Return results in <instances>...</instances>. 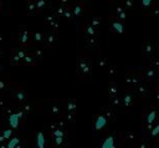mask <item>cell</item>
<instances>
[{
    "instance_id": "cell-20",
    "label": "cell",
    "mask_w": 159,
    "mask_h": 148,
    "mask_svg": "<svg viewBox=\"0 0 159 148\" xmlns=\"http://www.w3.org/2000/svg\"><path fill=\"white\" fill-rule=\"evenodd\" d=\"M149 66H152L155 70H159V56L153 57V59L150 60V65H149Z\"/></svg>"
},
{
    "instance_id": "cell-5",
    "label": "cell",
    "mask_w": 159,
    "mask_h": 148,
    "mask_svg": "<svg viewBox=\"0 0 159 148\" xmlns=\"http://www.w3.org/2000/svg\"><path fill=\"white\" fill-rule=\"evenodd\" d=\"M125 82H127V85L129 86H137L139 82H142V77L140 75L136 72H129L127 73V76H125Z\"/></svg>"
},
{
    "instance_id": "cell-36",
    "label": "cell",
    "mask_w": 159,
    "mask_h": 148,
    "mask_svg": "<svg viewBox=\"0 0 159 148\" xmlns=\"http://www.w3.org/2000/svg\"><path fill=\"white\" fill-rule=\"evenodd\" d=\"M139 148H149V144L146 141H142L140 144H139Z\"/></svg>"
},
{
    "instance_id": "cell-9",
    "label": "cell",
    "mask_w": 159,
    "mask_h": 148,
    "mask_svg": "<svg viewBox=\"0 0 159 148\" xmlns=\"http://www.w3.org/2000/svg\"><path fill=\"white\" fill-rule=\"evenodd\" d=\"M20 117H22V112H18V113L10 114V117H9V123H10V126H11L13 128H18Z\"/></svg>"
},
{
    "instance_id": "cell-40",
    "label": "cell",
    "mask_w": 159,
    "mask_h": 148,
    "mask_svg": "<svg viewBox=\"0 0 159 148\" xmlns=\"http://www.w3.org/2000/svg\"><path fill=\"white\" fill-rule=\"evenodd\" d=\"M16 97H18L19 100H21V101L25 100V95H24V92H19L18 95H16Z\"/></svg>"
},
{
    "instance_id": "cell-50",
    "label": "cell",
    "mask_w": 159,
    "mask_h": 148,
    "mask_svg": "<svg viewBox=\"0 0 159 148\" xmlns=\"http://www.w3.org/2000/svg\"><path fill=\"white\" fill-rule=\"evenodd\" d=\"M149 148H152V147H149Z\"/></svg>"
},
{
    "instance_id": "cell-18",
    "label": "cell",
    "mask_w": 159,
    "mask_h": 148,
    "mask_svg": "<svg viewBox=\"0 0 159 148\" xmlns=\"http://www.w3.org/2000/svg\"><path fill=\"white\" fill-rule=\"evenodd\" d=\"M37 147L39 148H45V137L43 133H37Z\"/></svg>"
},
{
    "instance_id": "cell-3",
    "label": "cell",
    "mask_w": 159,
    "mask_h": 148,
    "mask_svg": "<svg viewBox=\"0 0 159 148\" xmlns=\"http://www.w3.org/2000/svg\"><path fill=\"white\" fill-rule=\"evenodd\" d=\"M157 52V45L153 41H146L142 46V55L143 56H153Z\"/></svg>"
},
{
    "instance_id": "cell-11",
    "label": "cell",
    "mask_w": 159,
    "mask_h": 148,
    "mask_svg": "<svg viewBox=\"0 0 159 148\" xmlns=\"http://www.w3.org/2000/svg\"><path fill=\"white\" fill-rule=\"evenodd\" d=\"M83 31H85L86 36H98L99 35V31L95 28H92L91 25H88V24H86L85 28H83Z\"/></svg>"
},
{
    "instance_id": "cell-8",
    "label": "cell",
    "mask_w": 159,
    "mask_h": 148,
    "mask_svg": "<svg viewBox=\"0 0 159 148\" xmlns=\"http://www.w3.org/2000/svg\"><path fill=\"white\" fill-rule=\"evenodd\" d=\"M119 91V87L117 85L116 81H110V85H108V95H110V98L117 97Z\"/></svg>"
},
{
    "instance_id": "cell-26",
    "label": "cell",
    "mask_w": 159,
    "mask_h": 148,
    "mask_svg": "<svg viewBox=\"0 0 159 148\" xmlns=\"http://www.w3.org/2000/svg\"><path fill=\"white\" fill-rule=\"evenodd\" d=\"M150 135H152L153 137H155V136H158L159 135V123H157L155 125V127L150 131Z\"/></svg>"
},
{
    "instance_id": "cell-4",
    "label": "cell",
    "mask_w": 159,
    "mask_h": 148,
    "mask_svg": "<svg viewBox=\"0 0 159 148\" xmlns=\"http://www.w3.org/2000/svg\"><path fill=\"white\" fill-rule=\"evenodd\" d=\"M134 90H136V92H137V95L139 97L146 98V97L150 96V88H149V86L146 84V82H143V81L139 82L137 86H134Z\"/></svg>"
},
{
    "instance_id": "cell-41",
    "label": "cell",
    "mask_w": 159,
    "mask_h": 148,
    "mask_svg": "<svg viewBox=\"0 0 159 148\" xmlns=\"http://www.w3.org/2000/svg\"><path fill=\"white\" fill-rule=\"evenodd\" d=\"M125 6H127V7H133V1H132V0H125Z\"/></svg>"
},
{
    "instance_id": "cell-16",
    "label": "cell",
    "mask_w": 159,
    "mask_h": 148,
    "mask_svg": "<svg viewBox=\"0 0 159 148\" xmlns=\"http://www.w3.org/2000/svg\"><path fill=\"white\" fill-rule=\"evenodd\" d=\"M133 103H134V102H133V97L129 93H125L124 98H123V105L125 106V107H132Z\"/></svg>"
},
{
    "instance_id": "cell-45",
    "label": "cell",
    "mask_w": 159,
    "mask_h": 148,
    "mask_svg": "<svg viewBox=\"0 0 159 148\" xmlns=\"http://www.w3.org/2000/svg\"><path fill=\"white\" fill-rule=\"evenodd\" d=\"M4 87V84H3V82H0V88H3Z\"/></svg>"
},
{
    "instance_id": "cell-35",
    "label": "cell",
    "mask_w": 159,
    "mask_h": 148,
    "mask_svg": "<svg viewBox=\"0 0 159 148\" xmlns=\"http://www.w3.org/2000/svg\"><path fill=\"white\" fill-rule=\"evenodd\" d=\"M21 43H24V44L28 43V32L26 31H25V34L21 36Z\"/></svg>"
},
{
    "instance_id": "cell-21",
    "label": "cell",
    "mask_w": 159,
    "mask_h": 148,
    "mask_svg": "<svg viewBox=\"0 0 159 148\" xmlns=\"http://www.w3.org/2000/svg\"><path fill=\"white\" fill-rule=\"evenodd\" d=\"M124 137H125L127 141H134V139H136V133L133 132V131H128V132L124 133Z\"/></svg>"
},
{
    "instance_id": "cell-44",
    "label": "cell",
    "mask_w": 159,
    "mask_h": 148,
    "mask_svg": "<svg viewBox=\"0 0 159 148\" xmlns=\"http://www.w3.org/2000/svg\"><path fill=\"white\" fill-rule=\"evenodd\" d=\"M4 141H5L4 137H3V136H0V142H4Z\"/></svg>"
},
{
    "instance_id": "cell-33",
    "label": "cell",
    "mask_w": 159,
    "mask_h": 148,
    "mask_svg": "<svg viewBox=\"0 0 159 148\" xmlns=\"http://www.w3.org/2000/svg\"><path fill=\"white\" fill-rule=\"evenodd\" d=\"M35 40L36 41H41V40H43V34H41V32H36V34H35Z\"/></svg>"
},
{
    "instance_id": "cell-14",
    "label": "cell",
    "mask_w": 159,
    "mask_h": 148,
    "mask_svg": "<svg viewBox=\"0 0 159 148\" xmlns=\"http://www.w3.org/2000/svg\"><path fill=\"white\" fill-rule=\"evenodd\" d=\"M116 15H117V20L119 21H124L125 18H127V13H125V9H123V7L121 6H117L116 7Z\"/></svg>"
},
{
    "instance_id": "cell-39",
    "label": "cell",
    "mask_w": 159,
    "mask_h": 148,
    "mask_svg": "<svg viewBox=\"0 0 159 148\" xmlns=\"http://www.w3.org/2000/svg\"><path fill=\"white\" fill-rule=\"evenodd\" d=\"M45 4H46V3L44 1V0H39V1L36 3V6H37V7H43Z\"/></svg>"
},
{
    "instance_id": "cell-19",
    "label": "cell",
    "mask_w": 159,
    "mask_h": 148,
    "mask_svg": "<svg viewBox=\"0 0 159 148\" xmlns=\"http://www.w3.org/2000/svg\"><path fill=\"white\" fill-rule=\"evenodd\" d=\"M73 14L76 16H81L83 14V5L82 4H76L75 6V10H73Z\"/></svg>"
},
{
    "instance_id": "cell-46",
    "label": "cell",
    "mask_w": 159,
    "mask_h": 148,
    "mask_svg": "<svg viewBox=\"0 0 159 148\" xmlns=\"http://www.w3.org/2000/svg\"><path fill=\"white\" fill-rule=\"evenodd\" d=\"M157 73H158V78H159V70H157Z\"/></svg>"
},
{
    "instance_id": "cell-48",
    "label": "cell",
    "mask_w": 159,
    "mask_h": 148,
    "mask_svg": "<svg viewBox=\"0 0 159 148\" xmlns=\"http://www.w3.org/2000/svg\"><path fill=\"white\" fill-rule=\"evenodd\" d=\"M158 93H159V86H158Z\"/></svg>"
},
{
    "instance_id": "cell-30",
    "label": "cell",
    "mask_w": 159,
    "mask_h": 148,
    "mask_svg": "<svg viewBox=\"0 0 159 148\" xmlns=\"http://www.w3.org/2000/svg\"><path fill=\"white\" fill-rule=\"evenodd\" d=\"M11 133H13V131H11V129H6V131H4V133H3V137H4V139L9 138V137L11 136Z\"/></svg>"
},
{
    "instance_id": "cell-38",
    "label": "cell",
    "mask_w": 159,
    "mask_h": 148,
    "mask_svg": "<svg viewBox=\"0 0 159 148\" xmlns=\"http://www.w3.org/2000/svg\"><path fill=\"white\" fill-rule=\"evenodd\" d=\"M24 60H25V62H26V64H32V61H34L30 56H25V57H24Z\"/></svg>"
},
{
    "instance_id": "cell-24",
    "label": "cell",
    "mask_w": 159,
    "mask_h": 148,
    "mask_svg": "<svg viewBox=\"0 0 159 148\" xmlns=\"http://www.w3.org/2000/svg\"><path fill=\"white\" fill-rule=\"evenodd\" d=\"M116 72H117V66H114V65H108V75L114 76Z\"/></svg>"
},
{
    "instance_id": "cell-25",
    "label": "cell",
    "mask_w": 159,
    "mask_h": 148,
    "mask_svg": "<svg viewBox=\"0 0 159 148\" xmlns=\"http://www.w3.org/2000/svg\"><path fill=\"white\" fill-rule=\"evenodd\" d=\"M142 6L143 7H150L154 5V1H152V0H142Z\"/></svg>"
},
{
    "instance_id": "cell-34",
    "label": "cell",
    "mask_w": 159,
    "mask_h": 148,
    "mask_svg": "<svg viewBox=\"0 0 159 148\" xmlns=\"http://www.w3.org/2000/svg\"><path fill=\"white\" fill-rule=\"evenodd\" d=\"M52 113L54 114H58V113H60V107H58V106H54V107H52Z\"/></svg>"
},
{
    "instance_id": "cell-2",
    "label": "cell",
    "mask_w": 159,
    "mask_h": 148,
    "mask_svg": "<svg viewBox=\"0 0 159 148\" xmlns=\"http://www.w3.org/2000/svg\"><path fill=\"white\" fill-rule=\"evenodd\" d=\"M140 77L143 78V80H146L147 82H153V81H155L158 78L157 70L148 65V66L142 69V71H140Z\"/></svg>"
},
{
    "instance_id": "cell-28",
    "label": "cell",
    "mask_w": 159,
    "mask_h": 148,
    "mask_svg": "<svg viewBox=\"0 0 159 148\" xmlns=\"http://www.w3.org/2000/svg\"><path fill=\"white\" fill-rule=\"evenodd\" d=\"M54 136L55 137H62L63 138V131L62 129H55L54 131Z\"/></svg>"
},
{
    "instance_id": "cell-32",
    "label": "cell",
    "mask_w": 159,
    "mask_h": 148,
    "mask_svg": "<svg viewBox=\"0 0 159 148\" xmlns=\"http://www.w3.org/2000/svg\"><path fill=\"white\" fill-rule=\"evenodd\" d=\"M62 142H63L62 137H55V143L56 144H62Z\"/></svg>"
},
{
    "instance_id": "cell-31",
    "label": "cell",
    "mask_w": 159,
    "mask_h": 148,
    "mask_svg": "<svg viewBox=\"0 0 159 148\" xmlns=\"http://www.w3.org/2000/svg\"><path fill=\"white\" fill-rule=\"evenodd\" d=\"M63 15H65V18H66V19H71V16H72V11H71L70 9H65Z\"/></svg>"
},
{
    "instance_id": "cell-49",
    "label": "cell",
    "mask_w": 159,
    "mask_h": 148,
    "mask_svg": "<svg viewBox=\"0 0 159 148\" xmlns=\"http://www.w3.org/2000/svg\"><path fill=\"white\" fill-rule=\"evenodd\" d=\"M15 148H20V147H19V146H18V147H15Z\"/></svg>"
},
{
    "instance_id": "cell-13",
    "label": "cell",
    "mask_w": 159,
    "mask_h": 148,
    "mask_svg": "<svg viewBox=\"0 0 159 148\" xmlns=\"http://www.w3.org/2000/svg\"><path fill=\"white\" fill-rule=\"evenodd\" d=\"M112 30L114 32H119V34H123L124 32V26H123V22L119 21V20H116V21H112Z\"/></svg>"
},
{
    "instance_id": "cell-29",
    "label": "cell",
    "mask_w": 159,
    "mask_h": 148,
    "mask_svg": "<svg viewBox=\"0 0 159 148\" xmlns=\"http://www.w3.org/2000/svg\"><path fill=\"white\" fill-rule=\"evenodd\" d=\"M107 65H108V61H107V59H106V57H102V59L99 60V66H101V67H106Z\"/></svg>"
},
{
    "instance_id": "cell-15",
    "label": "cell",
    "mask_w": 159,
    "mask_h": 148,
    "mask_svg": "<svg viewBox=\"0 0 159 148\" xmlns=\"http://www.w3.org/2000/svg\"><path fill=\"white\" fill-rule=\"evenodd\" d=\"M106 118L102 116V114H98L96 116V129H101L105 125H106Z\"/></svg>"
},
{
    "instance_id": "cell-6",
    "label": "cell",
    "mask_w": 159,
    "mask_h": 148,
    "mask_svg": "<svg viewBox=\"0 0 159 148\" xmlns=\"http://www.w3.org/2000/svg\"><path fill=\"white\" fill-rule=\"evenodd\" d=\"M101 114L106 118V121L113 122L116 120V111L112 107H110V106H105V107L102 108V113Z\"/></svg>"
},
{
    "instance_id": "cell-1",
    "label": "cell",
    "mask_w": 159,
    "mask_h": 148,
    "mask_svg": "<svg viewBox=\"0 0 159 148\" xmlns=\"http://www.w3.org/2000/svg\"><path fill=\"white\" fill-rule=\"evenodd\" d=\"M77 72L82 77H88L92 73V60L87 55H82L77 59Z\"/></svg>"
},
{
    "instance_id": "cell-37",
    "label": "cell",
    "mask_w": 159,
    "mask_h": 148,
    "mask_svg": "<svg viewBox=\"0 0 159 148\" xmlns=\"http://www.w3.org/2000/svg\"><path fill=\"white\" fill-rule=\"evenodd\" d=\"M54 40H55V36H54V35H49V36H47V43H49V44H52Z\"/></svg>"
},
{
    "instance_id": "cell-12",
    "label": "cell",
    "mask_w": 159,
    "mask_h": 148,
    "mask_svg": "<svg viewBox=\"0 0 159 148\" xmlns=\"http://www.w3.org/2000/svg\"><path fill=\"white\" fill-rule=\"evenodd\" d=\"M155 117H157L155 110L150 111V112L148 113V116H147V120L144 121V126H153L154 122H155Z\"/></svg>"
},
{
    "instance_id": "cell-22",
    "label": "cell",
    "mask_w": 159,
    "mask_h": 148,
    "mask_svg": "<svg viewBox=\"0 0 159 148\" xmlns=\"http://www.w3.org/2000/svg\"><path fill=\"white\" fill-rule=\"evenodd\" d=\"M121 103H122V102H121V100H119V97H118V96L111 98V105L114 106V107H119Z\"/></svg>"
},
{
    "instance_id": "cell-27",
    "label": "cell",
    "mask_w": 159,
    "mask_h": 148,
    "mask_svg": "<svg viewBox=\"0 0 159 148\" xmlns=\"http://www.w3.org/2000/svg\"><path fill=\"white\" fill-rule=\"evenodd\" d=\"M147 15H150V16H159V7H155L153 10H149L147 13Z\"/></svg>"
},
{
    "instance_id": "cell-10",
    "label": "cell",
    "mask_w": 159,
    "mask_h": 148,
    "mask_svg": "<svg viewBox=\"0 0 159 148\" xmlns=\"http://www.w3.org/2000/svg\"><path fill=\"white\" fill-rule=\"evenodd\" d=\"M87 24L91 25L92 28H95V29L98 30V28L102 25V18H99V16H92V18H90Z\"/></svg>"
},
{
    "instance_id": "cell-7",
    "label": "cell",
    "mask_w": 159,
    "mask_h": 148,
    "mask_svg": "<svg viewBox=\"0 0 159 148\" xmlns=\"http://www.w3.org/2000/svg\"><path fill=\"white\" fill-rule=\"evenodd\" d=\"M85 44L87 47L95 49L99 45V37L98 36H85Z\"/></svg>"
},
{
    "instance_id": "cell-47",
    "label": "cell",
    "mask_w": 159,
    "mask_h": 148,
    "mask_svg": "<svg viewBox=\"0 0 159 148\" xmlns=\"http://www.w3.org/2000/svg\"><path fill=\"white\" fill-rule=\"evenodd\" d=\"M0 148H5V147H4V146H1V147H0Z\"/></svg>"
},
{
    "instance_id": "cell-43",
    "label": "cell",
    "mask_w": 159,
    "mask_h": 148,
    "mask_svg": "<svg viewBox=\"0 0 159 148\" xmlns=\"http://www.w3.org/2000/svg\"><path fill=\"white\" fill-rule=\"evenodd\" d=\"M63 13H65V9H63L62 6H61V7H58V9H57V14H60V15H63Z\"/></svg>"
},
{
    "instance_id": "cell-23",
    "label": "cell",
    "mask_w": 159,
    "mask_h": 148,
    "mask_svg": "<svg viewBox=\"0 0 159 148\" xmlns=\"http://www.w3.org/2000/svg\"><path fill=\"white\" fill-rule=\"evenodd\" d=\"M19 138L18 137H15V138H13L11 141L9 142V144H7V148H15V146H18L19 144Z\"/></svg>"
},
{
    "instance_id": "cell-17",
    "label": "cell",
    "mask_w": 159,
    "mask_h": 148,
    "mask_svg": "<svg viewBox=\"0 0 159 148\" xmlns=\"http://www.w3.org/2000/svg\"><path fill=\"white\" fill-rule=\"evenodd\" d=\"M67 110L70 114H75V111H76V101L75 100H69L67 102Z\"/></svg>"
},
{
    "instance_id": "cell-42",
    "label": "cell",
    "mask_w": 159,
    "mask_h": 148,
    "mask_svg": "<svg viewBox=\"0 0 159 148\" xmlns=\"http://www.w3.org/2000/svg\"><path fill=\"white\" fill-rule=\"evenodd\" d=\"M25 56H26V55H25L24 51H19V52H18V57H19V59H24Z\"/></svg>"
}]
</instances>
